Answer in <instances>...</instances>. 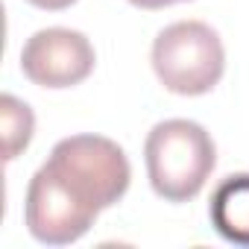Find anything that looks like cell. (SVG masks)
Segmentation results:
<instances>
[{
  "label": "cell",
  "instance_id": "obj_3",
  "mask_svg": "<svg viewBox=\"0 0 249 249\" xmlns=\"http://www.w3.org/2000/svg\"><path fill=\"white\" fill-rule=\"evenodd\" d=\"M153 71L173 94H208L226 71L223 41L202 21H176L153 41Z\"/></svg>",
  "mask_w": 249,
  "mask_h": 249
},
{
  "label": "cell",
  "instance_id": "obj_1",
  "mask_svg": "<svg viewBox=\"0 0 249 249\" xmlns=\"http://www.w3.org/2000/svg\"><path fill=\"white\" fill-rule=\"evenodd\" d=\"M144 161L150 185L161 199L188 202L205 188L217 164V150L199 123L173 117L156 123L147 135Z\"/></svg>",
  "mask_w": 249,
  "mask_h": 249
},
{
  "label": "cell",
  "instance_id": "obj_4",
  "mask_svg": "<svg viewBox=\"0 0 249 249\" xmlns=\"http://www.w3.org/2000/svg\"><path fill=\"white\" fill-rule=\"evenodd\" d=\"M100 211L88 208L79 202L56 176L47 164L36 170L27 188V202H24V220L30 234L38 243L47 246H68L76 243L97 220Z\"/></svg>",
  "mask_w": 249,
  "mask_h": 249
},
{
  "label": "cell",
  "instance_id": "obj_9",
  "mask_svg": "<svg viewBox=\"0 0 249 249\" xmlns=\"http://www.w3.org/2000/svg\"><path fill=\"white\" fill-rule=\"evenodd\" d=\"M132 6H141V9H164V6H173V3H185V0H129Z\"/></svg>",
  "mask_w": 249,
  "mask_h": 249
},
{
  "label": "cell",
  "instance_id": "obj_2",
  "mask_svg": "<svg viewBox=\"0 0 249 249\" xmlns=\"http://www.w3.org/2000/svg\"><path fill=\"white\" fill-rule=\"evenodd\" d=\"M44 164L79 202L91 205L94 211L120 202L132 179L126 153L103 135L62 138Z\"/></svg>",
  "mask_w": 249,
  "mask_h": 249
},
{
  "label": "cell",
  "instance_id": "obj_5",
  "mask_svg": "<svg viewBox=\"0 0 249 249\" xmlns=\"http://www.w3.org/2000/svg\"><path fill=\"white\" fill-rule=\"evenodd\" d=\"M97 65L91 41L65 27H47L27 38L21 50V71L41 88H73L91 76Z\"/></svg>",
  "mask_w": 249,
  "mask_h": 249
},
{
  "label": "cell",
  "instance_id": "obj_7",
  "mask_svg": "<svg viewBox=\"0 0 249 249\" xmlns=\"http://www.w3.org/2000/svg\"><path fill=\"white\" fill-rule=\"evenodd\" d=\"M0 132H3V159L15 161L30 147L33 132H36L33 108L18 97L3 94L0 97Z\"/></svg>",
  "mask_w": 249,
  "mask_h": 249
},
{
  "label": "cell",
  "instance_id": "obj_6",
  "mask_svg": "<svg viewBox=\"0 0 249 249\" xmlns=\"http://www.w3.org/2000/svg\"><path fill=\"white\" fill-rule=\"evenodd\" d=\"M208 214L214 231L223 240L249 246V173L226 176L211 194Z\"/></svg>",
  "mask_w": 249,
  "mask_h": 249
},
{
  "label": "cell",
  "instance_id": "obj_8",
  "mask_svg": "<svg viewBox=\"0 0 249 249\" xmlns=\"http://www.w3.org/2000/svg\"><path fill=\"white\" fill-rule=\"evenodd\" d=\"M27 3H33L36 9H47V12H62V9L73 6L76 0H27Z\"/></svg>",
  "mask_w": 249,
  "mask_h": 249
}]
</instances>
